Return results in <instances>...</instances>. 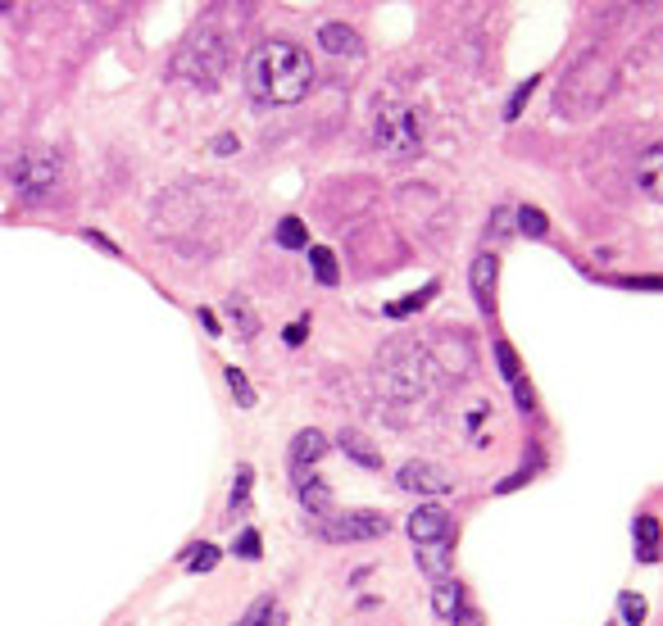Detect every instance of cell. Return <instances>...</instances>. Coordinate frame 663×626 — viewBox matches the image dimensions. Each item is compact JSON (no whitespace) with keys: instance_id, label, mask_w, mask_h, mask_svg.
Listing matches in <instances>:
<instances>
[{"instance_id":"1","label":"cell","mask_w":663,"mask_h":626,"mask_svg":"<svg viewBox=\"0 0 663 626\" xmlns=\"http://www.w3.org/2000/svg\"><path fill=\"white\" fill-rule=\"evenodd\" d=\"M246 87L264 105H296L314 87V64L300 46L291 41H264L246 59Z\"/></svg>"},{"instance_id":"2","label":"cell","mask_w":663,"mask_h":626,"mask_svg":"<svg viewBox=\"0 0 663 626\" xmlns=\"http://www.w3.org/2000/svg\"><path fill=\"white\" fill-rule=\"evenodd\" d=\"M373 141L391 159H414L423 150V118L405 100H382L373 114Z\"/></svg>"},{"instance_id":"3","label":"cell","mask_w":663,"mask_h":626,"mask_svg":"<svg viewBox=\"0 0 663 626\" xmlns=\"http://www.w3.org/2000/svg\"><path fill=\"white\" fill-rule=\"evenodd\" d=\"M377 382H382V391H391V395H400V400H418V395L427 391V377H436V368H432V359H427L418 345H391V350H382V359H377Z\"/></svg>"},{"instance_id":"4","label":"cell","mask_w":663,"mask_h":626,"mask_svg":"<svg viewBox=\"0 0 663 626\" xmlns=\"http://www.w3.org/2000/svg\"><path fill=\"white\" fill-rule=\"evenodd\" d=\"M10 177L23 200H46L55 191V182H60V159L46 155V150H28V155L14 159Z\"/></svg>"},{"instance_id":"5","label":"cell","mask_w":663,"mask_h":626,"mask_svg":"<svg viewBox=\"0 0 663 626\" xmlns=\"http://www.w3.org/2000/svg\"><path fill=\"white\" fill-rule=\"evenodd\" d=\"M386 527L391 522L382 518V513H341V518H323L318 522V536L323 540H337V545H346V540H377L386 536Z\"/></svg>"},{"instance_id":"6","label":"cell","mask_w":663,"mask_h":626,"mask_svg":"<svg viewBox=\"0 0 663 626\" xmlns=\"http://www.w3.org/2000/svg\"><path fill=\"white\" fill-rule=\"evenodd\" d=\"M396 486H400V490H409V495H446V490H455V477H450V472L441 468V463L409 459V463H400Z\"/></svg>"},{"instance_id":"7","label":"cell","mask_w":663,"mask_h":626,"mask_svg":"<svg viewBox=\"0 0 663 626\" xmlns=\"http://www.w3.org/2000/svg\"><path fill=\"white\" fill-rule=\"evenodd\" d=\"M409 536L414 545H436V540H450V513L441 504H423V509L409 513Z\"/></svg>"},{"instance_id":"8","label":"cell","mask_w":663,"mask_h":626,"mask_svg":"<svg viewBox=\"0 0 663 626\" xmlns=\"http://www.w3.org/2000/svg\"><path fill=\"white\" fill-rule=\"evenodd\" d=\"M323 454H327V436H323V431H300L296 441H291V472H296V481L309 477V468H314Z\"/></svg>"},{"instance_id":"9","label":"cell","mask_w":663,"mask_h":626,"mask_svg":"<svg viewBox=\"0 0 663 626\" xmlns=\"http://www.w3.org/2000/svg\"><path fill=\"white\" fill-rule=\"evenodd\" d=\"M318 50H327V55H359L364 41H359V32L350 23H323L318 28Z\"/></svg>"},{"instance_id":"10","label":"cell","mask_w":663,"mask_h":626,"mask_svg":"<svg viewBox=\"0 0 663 626\" xmlns=\"http://www.w3.org/2000/svg\"><path fill=\"white\" fill-rule=\"evenodd\" d=\"M495 268H500L495 255L473 259V295H477V309L482 313H495Z\"/></svg>"},{"instance_id":"11","label":"cell","mask_w":663,"mask_h":626,"mask_svg":"<svg viewBox=\"0 0 663 626\" xmlns=\"http://www.w3.org/2000/svg\"><path fill=\"white\" fill-rule=\"evenodd\" d=\"M418 568H423L432 581H446L450 577V540H436V545L418 549Z\"/></svg>"},{"instance_id":"12","label":"cell","mask_w":663,"mask_h":626,"mask_svg":"<svg viewBox=\"0 0 663 626\" xmlns=\"http://www.w3.org/2000/svg\"><path fill=\"white\" fill-rule=\"evenodd\" d=\"M300 504H305L309 513H318V518H332V490H327V481L300 477Z\"/></svg>"},{"instance_id":"13","label":"cell","mask_w":663,"mask_h":626,"mask_svg":"<svg viewBox=\"0 0 663 626\" xmlns=\"http://www.w3.org/2000/svg\"><path fill=\"white\" fill-rule=\"evenodd\" d=\"M459 604H464V586H459V581H436V595H432V608L441 617H455L459 613Z\"/></svg>"},{"instance_id":"14","label":"cell","mask_w":663,"mask_h":626,"mask_svg":"<svg viewBox=\"0 0 663 626\" xmlns=\"http://www.w3.org/2000/svg\"><path fill=\"white\" fill-rule=\"evenodd\" d=\"M636 554H641V563H654V558H659V522L654 518L636 522Z\"/></svg>"},{"instance_id":"15","label":"cell","mask_w":663,"mask_h":626,"mask_svg":"<svg viewBox=\"0 0 663 626\" xmlns=\"http://www.w3.org/2000/svg\"><path fill=\"white\" fill-rule=\"evenodd\" d=\"M282 622H287V613L278 608V599H259V604L241 617V626H282Z\"/></svg>"},{"instance_id":"16","label":"cell","mask_w":663,"mask_h":626,"mask_svg":"<svg viewBox=\"0 0 663 626\" xmlns=\"http://www.w3.org/2000/svg\"><path fill=\"white\" fill-rule=\"evenodd\" d=\"M309 264H314V277L323 286H337V255H332V250H323V245H314V250H309Z\"/></svg>"},{"instance_id":"17","label":"cell","mask_w":663,"mask_h":626,"mask_svg":"<svg viewBox=\"0 0 663 626\" xmlns=\"http://www.w3.org/2000/svg\"><path fill=\"white\" fill-rule=\"evenodd\" d=\"M641 186H645V196H650V200H659V146H650V150H645Z\"/></svg>"},{"instance_id":"18","label":"cell","mask_w":663,"mask_h":626,"mask_svg":"<svg viewBox=\"0 0 663 626\" xmlns=\"http://www.w3.org/2000/svg\"><path fill=\"white\" fill-rule=\"evenodd\" d=\"M278 245H287V250H300V245H309L305 223H300V218H282V223H278Z\"/></svg>"},{"instance_id":"19","label":"cell","mask_w":663,"mask_h":626,"mask_svg":"<svg viewBox=\"0 0 663 626\" xmlns=\"http://www.w3.org/2000/svg\"><path fill=\"white\" fill-rule=\"evenodd\" d=\"M341 445H346V454H350V459H359V463H364V468H377V463H382L373 450H368L364 441H359V436H350V431H346V436H341Z\"/></svg>"},{"instance_id":"20","label":"cell","mask_w":663,"mask_h":626,"mask_svg":"<svg viewBox=\"0 0 663 626\" xmlns=\"http://www.w3.org/2000/svg\"><path fill=\"white\" fill-rule=\"evenodd\" d=\"M432 295H436V286H427V291L409 295V300H396V304H386V313H391V318H405V313L423 309V300H432Z\"/></svg>"},{"instance_id":"21","label":"cell","mask_w":663,"mask_h":626,"mask_svg":"<svg viewBox=\"0 0 663 626\" xmlns=\"http://www.w3.org/2000/svg\"><path fill=\"white\" fill-rule=\"evenodd\" d=\"M214 563H218V549H214V545H196V549L187 554V568H191V572H209Z\"/></svg>"},{"instance_id":"22","label":"cell","mask_w":663,"mask_h":626,"mask_svg":"<svg viewBox=\"0 0 663 626\" xmlns=\"http://www.w3.org/2000/svg\"><path fill=\"white\" fill-rule=\"evenodd\" d=\"M518 227H523V236H545V214L541 209H518Z\"/></svg>"},{"instance_id":"23","label":"cell","mask_w":663,"mask_h":626,"mask_svg":"<svg viewBox=\"0 0 663 626\" xmlns=\"http://www.w3.org/2000/svg\"><path fill=\"white\" fill-rule=\"evenodd\" d=\"M228 386H232V395H237L246 409L255 404V391H250V382H246V372H241V368H228Z\"/></svg>"},{"instance_id":"24","label":"cell","mask_w":663,"mask_h":626,"mask_svg":"<svg viewBox=\"0 0 663 626\" xmlns=\"http://www.w3.org/2000/svg\"><path fill=\"white\" fill-rule=\"evenodd\" d=\"M623 622L627 626H641L645 622V599L641 595H623Z\"/></svg>"},{"instance_id":"25","label":"cell","mask_w":663,"mask_h":626,"mask_svg":"<svg viewBox=\"0 0 663 626\" xmlns=\"http://www.w3.org/2000/svg\"><path fill=\"white\" fill-rule=\"evenodd\" d=\"M237 554L241 558H259V536H255V531H241V536H237Z\"/></svg>"},{"instance_id":"26","label":"cell","mask_w":663,"mask_h":626,"mask_svg":"<svg viewBox=\"0 0 663 626\" xmlns=\"http://www.w3.org/2000/svg\"><path fill=\"white\" fill-rule=\"evenodd\" d=\"M250 477H255L250 468H241V472H237V490H232V504H246V495H250Z\"/></svg>"},{"instance_id":"27","label":"cell","mask_w":663,"mask_h":626,"mask_svg":"<svg viewBox=\"0 0 663 626\" xmlns=\"http://www.w3.org/2000/svg\"><path fill=\"white\" fill-rule=\"evenodd\" d=\"M450 622H455V626H482V613H477V608H468V604H459V613L450 617Z\"/></svg>"},{"instance_id":"28","label":"cell","mask_w":663,"mask_h":626,"mask_svg":"<svg viewBox=\"0 0 663 626\" xmlns=\"http://www.w3.org/2000/svg\"><path fill=\"white\" fill-rule=\"evenodd\" d=\"M532 87L536 82H523V87H518V96H514V105H509V118H518V109H523V100L532 96Z\"/></svg>"},{"instance_id":"29","label":"cell","mask_w":663,"mask_h":626,"mask_svg":"<svg viewBox=\"0 0 663 626\" xmlns=\"http://www.w3.org/2000/svg\"><path fill=\"white\" fill-rule=\"evenodd\" d=\"M232 318H237V327H246V332H255V327H259L255 318H250V313L241 309V304H232Z\"/></svg>"},{"instance_id":"30","label":"cell","mask_w":663,"mask_h":626,"mask_svg":"<svg viewBox=\"0 0 663 626\" xmlns=\"http://www.w3.org/2000/svg\"><path fill=\"white\" fill-rule=\"evenodd\" d=\"M300 341H305V323H291L287 327V345H300Z\"/></svg>"}]
</instances>
